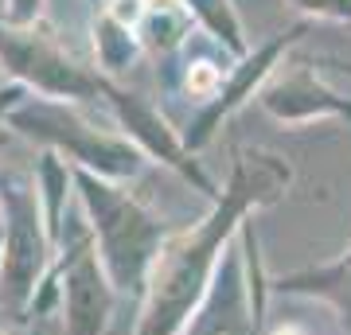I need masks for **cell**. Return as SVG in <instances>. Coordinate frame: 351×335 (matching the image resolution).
Wrapping results in <instances>:
<instances>
[{"label":"cell","mask_w":351,"mask_h":335,"mask_svg":"<svg viewBox=\"0 0 351 335\" xmlns=\"http://www.w3.org/2000/svg\"><path fill=\"white\" fill-rule=\"evenodd\" d=\"M293 187V164L281 152L239 149L223 195L188 230H172L152 265L149 288L141 297L133 335H184L188 320L211 288L226 246L239 238L242 223L262 207H274Z\"/></svg>","instance_id":"6da1fadb"},{"label":"cell","mask_w":351,"mask_h":335,"mask_svg":"<svg viewBox=\"0 0 351 335\" xmlns=\"http://www.w3.org/2000/svg\"><path fill=\"white\" fill-rule=\"evenodd\" d=\"M75 191L82 219L94 234V246H98V258L110 281L117 285V293L145 297L152 265L160 258L164 242L172 238V230L125 184H113V179L75 168Z\"/></svg>","instance_id":"7a4b0ae2"},{"label":"cell","mask_w":351,"mask_h":335,"mask_svg":"<svg viewBox=\"0 0 351 335\" xmlns=\"http://www.w3.org/2000/svg\"><path fill=\"white\" fill-rule=\"evenodd\" d=\"M8 129L36 140L39 149L59 152L63 160H71L82 172H94L101 179H113V184H133L149 164V156L125 133L101 129L98 121H90L86 113L78 110L75 101L27 98L12 110Z\"/></svg>","instance_id":"3957f363"},{"label":"cell","mask_w":351,"mask_h":335,"mask_svg":"<svg viewBox=\"0 0 351 335\" xmlns=\"http://www.w3.org/2000/svg\"><path fill=\"white\" fill-rule=\"evenodd\" d=\"M0 203H4V242H0V312L12 323L32 320V300L55 265L43 203L36 179L0 175Z\"/></svg>","instance_id":"277c9868"},{"label":"cell","mask_w":351,"mask_h":335,"mask_svg":"<svg viewBox=\"0 0 351 335\" xmlns=\"http://www.w3.org/2000/svg\"><path fill=\"white\" fill-rule=\"evenodd\" d=\"M269 273L262 265L258 230L246 219L239 238L226 246L219 273L195 316L188 320L184 335H262V316L269 300Z\"/></svg>","instance_id":"5b68a950"},{"label":"cell","mask_w":351,"mask_h":335,"mask_svg":"<svg viewBox=\"0 0 351 335\" xmlns=\"http://www.w3.org/2000/svg\"><path fill=\"white\" fill-rule=\"evenodd\" d=\"M0 66L8 71L12 82H24L39 98L98 101L110 90V78L101 75L98 66L78 62L43 20L27 27L0 20Z\"/></svg>","instance_id":"8992f818"},{"label":"cell","mask_w":351,"mask_h":335,"mask_svg":"<svg viewBox=\"0 0 351 335\" xmlns=\"http://www.w3.org/2000/svg\"><path fill=\"white\" fill-rule=\"evenodd\" d=\"M51 277L59 281V312L66 335H106L117 308V285L110 281L98 258L94 234L82 223L78 230H63Z\"/></svg>","instance_id":"52a82bcc"},{"label":"cell","mask_w":351,"mask_h":335,"mask_svg":"<svg viewBox=\"0 0 351 335\" xmlns=\"http://www.w3.org/2000/svg\"><path fill=\"white\" fill-rule=\"evenodd\" d=\"M106 101H110V110H113V117H117V125H121V133H125L149 160L172 168L180 179H188V184L195 187V191H203L211 203L223 195V191L211 184V175L199 168L195 152H191L188 145H184V137L172 129V121H168L149 98H141L137 90H125V86H117V82H110Z\"/></svg>","instance_id":"ba28073f"},{"label":"cell","mask_w":351,"mask_h":335,"mask_svg":"<svg viewBox=\"0 0 351 335\" xmlns=\"http://www.w3.org/2000/svg\"><path fill=\"white\" fill-rule=\"evenodd\" d=\"M308 27H313V20H301V24H293L289 32L274 36L269 43H262V47L250 51L246 59L234 62V66H230V75H226V82H223V90H219V98L207 101V106H199L195 117L188 121V129H184V145H188L191 152L207 149V145L215 140V133L223 129L226 117H234L246 101L262 94V86L269 82V75L281 66V55H285V51L293 47Z\"/></svg>","instance_id":"9c48e42d"},{"label":"cell","mask_w":351,"mask_h":335,"mask_svg":"<svg viewBox=\"0 0 351 335\" xmlns=\"http://www.w3.org/2000/svg\"><path fill=\"white\" fill-rule=\"evenodd\" d=\"M258 106L293 129L316 121H351V98L328 86L308 62H281L258 94Z\"/></svg>","instance_id":"30bf717a"},{"label":"cell","mask_w":351,"mask_h":335,"mask_svg":"<svg viewBox=\"0 0 351 335\" xmlns=\"http://www.w3.org/2000/svg\"><path fill=\"white\" fill-rule=\"evenodd\" d=\"M269 288L281 293V297H301V300H320V304H328V308L336 312L339 327L351 335V246L332 261L269 277Z\"/></svg>","instance_id":"8fae6325"},{"label":"cell","mask_w":351,"mask_h":335,"mask_svg":"<svg viewBox=\"0 0 351 335\" xmlns=\"http://www.w3.org/2000/svg\"><path fill=\"white\" fill-rule=\"evenodd\" d=\"M36 191H39V203H43V219H47V230H51V242L59 249L63 242V230H66V214H71V203L78 199L75 191V164L63 160L59 152L43 149L36 160Z\"/></svg>","instance_id":"7c38bea8"},{"label":"cell","mask_w":351,"mask_h":335,"mask_svg":"<svg viewBox=\"0 0 351 335\" xmlns=\"http://www.w3.org/2000/svg\"><path fill=\"white\" fill-rule=\"evenodd\" d=\"M90 43H94V66H98L101 75L117 78V75H125L129 66L145 55V43H141L137 36V27H129L121 24V20H113L106 8H101L98 16H94V24H90Z\"/></svg>","instance_id":"4fadbf2b"},{"label":"cell","mask_w":351,"mask_h":335,"mask_svg":"<svg viewBox=\"0 0 351 335\" xmlns=\"http://www.w3.org/2000/svg\"><path fill=\"white\" fill-rule=\"evenodd\" d=\"M191 32H195V16L188 12V4H180V8H149L137 27L145 51L156 55V59L176 55L184 43H191Z\"/></svg>","instance_id":"5bb4252c"},{"label":"cell","mask_w":351,"mask_h":335,"mask_svg":"<svg viewBox=\"0 0 351 335\" xmlns=\"http://www.w3.org/2000/svg\"><path fill=\"white\" fill-rule=\"evenodd\" d=\"M184 4L195 16V24L203 27V36H211L226 55H234V59H246L250 55L246 27H242V20H239L230 0H184Z\"/></svg>","instance_id":"9a60e30c"},{"label":"cell","mask_w":351,"mask_h":335,"mask_svg":"<svg viewBox=\"0 0 351 335\" xmlns=\"http://www.w3.org/2000/svg\"><path fill=\"white\" fill-rule=\"evenodd\" d=\"M226 75H230V66H219L215 59H191L188 66H184V94L188 98H195L199 106H207V101L219 98V90H223Z\"/></svg>","instance_id":"2e32d148"},{"label":"cell","mask_w":351,"mask_h":335,"mask_svg":"<svg viewBox=\"0 0 351 335\" xmlns=\"http://www.w3.org/2000/svg\"><path fill=\"white\" fill-rule=\"evenodd\" d=\"M293 8H301L308 20H336V24H351V0H289Z\"/></svg>","instance_id":"e0dca14e"},{"label":"cell","mask_w":351,"mask_h":335,"mask_svg":"<svg viewBox=\"0 0 351 335\" xmlns=\"http://www.w3.org/2000/svg\"><path fill=\"white\" fill-rule=\"evenodd\" d=\"M0 20H4V24H16V27L39 24V20H43V0H8V8H4Z\"/></svg>","instance_id":"ac0fdd59"},{"label":"cell","mask_w":351,"mask_h":335,"mask_svg":"<svg viewBox=\"0 0 351 335\" xmlns=\"http://www.w3.org/2000/svg\"><path fill=\"white\" fill-rule=\"evenodd\" d=\"M27 98H32V90H27L24 82H12V78H8V82H0V125L8 121L12 110L20 106V101H27Z\"/></svg>","instance_id":"d6986e66"},{"label":"cell","mask_w":351,"mask_h":335,"mask_svg":"<svg viewBox=\"0 0 351 335\" xmlns=\"http://www.w3.org/2000/svg\"><path fill=\"white\" fill-rule=\"evenodd\" d=\"M184 0H145V8H180Z\"/></svg>","instance_id":"ffe728a7"},{"label":"cell","mask_w":351,"mask_h":335,"mask_svg":"<svg viewBox=\"0 0 351 335\" xmlns=\"http://www.w3.org/2000/svg\"><path fill=\"white\" fill-rule=\"evenodd\" d=\"M269 335H304L301 327H293V323H281V327H274Z\"/></svg>","instance_id":"44dd1931"},{"label":"cell","mask_w":351,"mask_h":335,"mask_svg":"<svg viewBox=\"0 0 351 335\" xmlns=\"http://www.w3.org/2000/svg\"><path fill=\"white\" fill-rule=\"evenodd\" d=\"M0 335H8V327H4V323H0Z\"/></svg>","instance_id":"7402d4cb"}]
</instances>
